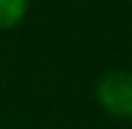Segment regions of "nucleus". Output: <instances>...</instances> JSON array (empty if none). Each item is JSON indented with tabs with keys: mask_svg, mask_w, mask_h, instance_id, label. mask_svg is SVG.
<instances>
[{
	"mask_svg": "<svg viewBox=\"0 0 132 129\" xmlns=\"http://www.w3.org/2000/svg\"><path fill=\"white\" fill-rule=\"evenodd\" d=\"M97 102L116 118H132V73L111 70L97 84Z\"/></svg>",
	"mask_w": 132,
	"mask_h": 129,
	"instance_id": "1",
	"label": "nucleus"
},
{
	"mask_svg": "<svg viewBox=\"0 0 132 129\" xmlns=\"http://www.w3.org/2000/svg\"><path fill=\"white\" fill-rule=\"evenodd\" d=\"M30 0H0V30H11L27 16Z\"/></svg>",
	"mask_w": 132,
	"mask_h": 129,
	"instance_id": "2",
	"label": "nucleus"
}]
</instances>
